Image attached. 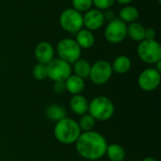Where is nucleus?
<instances>
[{
    "label": "nucleus",
    "mask_w": 161,
    "mask_h": 161,
    "mask_svg": "<svg viewBox=\"0 0 161 161\" xmlns=\"http://www.w3.org/2000/svg\"><path fill=\"white\" fill-rule=\"evenodd\" d=\"M108 142L105 137L96 131L82 132L75 142L77 154L87 160L94 161L106 156Z\"/></svg>",
    "instance_id": "obj_1"
},
{
    "label": "nucleus",
    "mask_w": 161,
    "mask_h": 161,
    "mask_svg": "<svg viewBox=\"0 0 161 161\" xmlns=\"http://www.w3.org/2000/svg\"><path fill=\"white\" fill-rule=\"evenodd\" d=\"M82 131L78 123L71 118H64L56 123L54 127V136L56 140L62 144L75 143Z\"/></svg>",
    "instance_id": "obj_2"
},
{
    "label": "nucleus",
    "mask_w": 161,
    "mask_h": 161,
    "mask_svg": "<svg viewBox=\"0 0 161 161\" xmlns=\"http://www.w3.org/2000/svg\"><path fill=\"white\" fill-rule=\"evenodd\" d=\"M89 114L95 121H108L114 115L115 107L107 96H97L89 104Z\"/></svg>",
    "instance_id": "obj_3"
},
{
    "label": "nucleus",
    "mask_w": 161,
    "mask_h": 161,
    "mask_svg": "<svg viewBox=\"0 0 161 161\" xmlns=\"http://www.w3.org/2000/svg\"><path fill=\"white\" fill-rule=\"evenodd\" d=\"M137 52L139 58L147 64H156L161 60V45L156 40L140 42Z\"/></svg>",
    "instance_id": "obj_4"
},
{
    "label": "nucleus",
    "mask_w": 161,
    "mask_h": 161,
    "mask_svg": "<svg viewBox=\"0 0 161 161\" xmlns=\"http://www.w3.org/2000/svg\"><path fill=\"white\" fill-rule=\"evenodd\" d=\"M59 25L66 32L75 34L84 26L83 15L73 8H66L59 15Z\"/></svg>",
    "instance_id": "obj_5"
},
{
    "label": "nucleus",
    "mask_w": 161,
    "mask_h": 161,
    "mask_svg": "<svg viewBox=\"0 0 161 161\" xmlns=\"http://www.w3.org/2000/svg\"><path fill=\"white\" fill-rule=\"evenodd\" d=\"M57 53L62 60L69 64L75 63L81 56V48L73 39H63L57 45Z\"/></svg>",
    "instance_id": "obj_6"
},
{
    "label": "nucleus",
    "mask_w": 161,
    "mask_h": 161,
    "mask_svg": "<svg viewBox=\"0 0 161 161\" xmlns=\"http://www.w3.org/2000/svg\"><path fill=\"white\" fill-rule=\"evenodd\" d=\"M47 77L55 81H65L72 75L71 64L61 58H54L47 65Z\"/></svg>",
    "instance_id": "obj_7"
},
{
    "label": "nucleus",
    "mask_w": 161,
    "mask_h": 161,
    "mask_svg": "<svg viewBox=\"0 0 161 161\" xmlns=\"http://www.w3.org/2000/svg\"><path fill=\"white\" fill-rule=\"evenodd\" d=\"M104 35L108 42L120 43L127 36V25L119 18H115L108 24Z\"/></svg>",
    "instance_id": "obj_8"
},
{
    "label": "nucleus",
    "mask_w": 161,
    "mask_h": 161,
    "mask_svg": "<svg viewBox=\"0 0 161 161\" xmlns=\"http://www.w3.org/2000/svg\"><path fill=\"white\" fill-rule=\"evenodd\" d=\"M112 73V67L109 62L98 60L91 66L89 78L95 85H103L110 79Z\"/></svg>",
    "instance_id": "obj_9"
},
{
    "label": "nucleus",
    "mask_w": 161,
    "mask_h": 161,
    "mask_svg": "<svg viewBox=\"0 0 161 161\" xmlns=\"http://www.w3.org/2000/svg\"><path fill=\"white\" fill-rule=\"evenodd\" d=\"M161 81L160 72L155 67L143 70L138 78V84L142 91L152 92L158 88Z\"/></svg>",
    "instance_id": "obj_10"
},
{
    "label": "nucleus",
    "mask_w": 161,
    "mask_h": 161,
    "mask_svg": "<svg viewBox=\"0 0 161 161\" xmlns=\"http://www.w3.org/2000/svg\"><path fill=\"white\" fill-rule=\"evenodd\" d=\"M105 22L104 13L97 8H91L83 15V25L91 31L98 30L103 26Z\"/></svg>",
    "instance_id": "obj_11"
},
{
    "label": "nucleus",
    "mask_w": 161,
    "mask_h": 161,
    "mask_svg": "<svg viewBox=\"0 0 161 161\" xmlns=\"http://www.w3.org/2000/svg\"><path fill=\"white\" fill-rule=\"evenodd\" d=\"M35 58L38 63L47 65L51 60L54 59L55 50L53 45L48 42H41L35 47Z\"/></svg>",
    "instance_id": "obj_12"
},
{
    "label": "nucleus",
    "mask_w": 161,
    "mask_h": 161,
    "mask_svg": "<svg viewBox=\"0 0 161 161\" xmlns=\"http://www.w3.org/2000/svg\"><path fill=\"white\" fill-rule=\"evenodd\" d=\"M89 104H90V102L84 95L76 94V95H73V97L70 101V108L75 114L82 116V115L88 113Z\"/></svg>",
    "instance_id": "obj_13"
},
{
    "label": "nucleus",
    "mask_w": 161,
    "mask_h": 161,
    "mask_svg": "<svg viewBox=\"0 0 161 161\" xmlns=\"http://www.w3.org/2000/svg\"><path fill=\"white\" fill-rule=\"evenodd\" d=\"M65 85H66V92H70L73 95L81 94V92L85 89L84 79L75 75H71L65 80Z\"/></svg>",
    "instance_id": "obj_14"
},
{
    "label": "nucleus",
    "mask_w": 161,
    "mask_h": 161,
    "mask_svg": "<svg viewBox=\"0 0 161 161\" xmlns=\"http://www.w3.org/2000/svg\"><path fill=\"white\" fill-rule=\"evenodd\" d=\"M79 47L82 49H89L93 46L95 38L92 33V31L85 28V29H80L77 33H75V40Z\"/></svg>",
    "instance_id": "obj_15"
},
{
    "label": "nucleus",
    "mask_w": 161,
    "mask_h": 161,
    "mask_svg": "<svg viewBox=\"0 0 161 161\" xmlns=\"http://www.w3.org/2000/svg\"><path fill=\"white\" fill-rule=\"evenodd\" d=\"M106 156L110 161H124L125 158V150L124 147L117 143L108 144Z\"/></svg>",
    "instance_id": "obj_16"
},
{
    "label": "nucleus",
    "mask_w": 161,
    "mask_h": 161,
    "mask_svg": "<svg viewBox=\"0 0 161 161\" xmlns=\"http://www.w3.org/2000/svg\"><path fill=\"white\" fill-rule=\"evenodd\" d=\"M112 71L119 74V75H124V74H126L130 68H131V59L127 57V56H118L112 65Z\"/></svg>",
    "instance_id": "obj_17"
},
{
    "label": "nucleus",
    "mask_w": 161,
    "mask_h": 161,
    "mask_svg": "<svg viewBox=\"0 0 161 161\" xmlns=\"http://www.w3.org/2000/svg\"><path fill=\"white\" fill-rule=\"evenodd\" d=\"M140 16V12L137 8L133 6H126L124 7L119 12V19L123 22L126 23H134L138 20Z\"/></svg>",
    "instance_id": "obj_18"
},
{
    "label": "nucleus",
    "mask_w": 161,
    "mask_h": 161,
    "mask_svg": "<svg viewBox=\"0 0 161 161\" xmlns=\"http://www.w3.org/2000/svg\"><path fill=\"white\" fill-rule=\"evenodd\" d=\"M127 36L136 42H142L145 39V27L140 23H131L127 26Z\"/></svg>",
    "instance_id": "obj_19"
},
{
    "label": "nucleus",
    "mask_w": 161,
    "mask_h": 161,
    "mask_svg": "<svg viewBox=\"0 0 161 161\" xmlns=\"http://www.w3.org/2000/svg\"><path fill=\"white\" fill-rule=\"evenodd\" d=\"M45 113H46V117L49 120H51L53 122H56V123L67 117L66 109L63 107H61L59 105H56V104L49 106L46 108Z\"/></svg>",
    "instance_id": "obj_20"
},
{
    "label": "nucleus",
    "mask_w": 161,
    "mask_h": 161,
    "mask_svg": "<svg viewBox=\"0 0 161 161\" xmlns=\"http://www.w3.org/2000/svg\"><path fill=\"white\" fill-rule=\"evenodd\" d=\"M73 64H74V72L75 75L83 79L89 77L90 72H91V66H92L89 63V61L83 58H79Z\"/></svg>",
    "instance_id": "obj_21"
},
{
    "label": "nucleus",
    "mask_w": 161,
    "mask_h": 161,
    "mask_svg": "<svg viewBox=\"0 0 161 161\" xmlns=\"http://www.w3.org/2000/svg\"><path fill=\"white\" fill-rule=\"evenodd\" d=\"M95 123L96 121L89 113H86L81 116L78 122V125L81 131L86 132V131H92L95 126Z\"/></svg>",
    "instance_id": "obj_22"
},
{
    "label": "nucleus",
    "mask_w": 161,
    "mask_h": 161,
    "mask_svg": "<svg viewBox=\"0 0 161 161\" xmlns=\"http://www.w3.org/2000/svg\"><path fill=\"white\" fill-rule=\"evenodd\" d=\"M32 75L37 80H44L47 78V66L45 64L37 63L32 69Z\"/></svg>",
    "instance_id": "obj_23"
},
{
    "label": "nucleus",
    "mask_w": 161,
    "mask_h": 161,
    "mask_svg": "<svg viewBox=\"0 0 161 161\" xmlns=\"http://www.w3.org/2000/svg\"><path fill=\"white\" fill-rule=\"evenodd\" d=\"M73 8L79 12H86L93 6L92 0H72Z\"/></svg>",
    "instance_id": "obj_24"
},
{
    "label": "nucleus",
    "mask_w": 161,
    "mask_h": 161,
    "mask_svg": "<svg viewBox=\"0 0 161 161\" xmlns=\"http://www.w3.org/2000/svg\"><path fill=\"white\" fill-rule=\"evenodd\" d=\"M115 0H92V4L97 9L104 10V9H109L110 7L114 4Z\"/></svg>",
    "instance_id": "obj_25"
},
{
    "label": "nucleus",
    "mask_w": 161,
    "mask_h": 161,
    "mask_svg": "<svg viewBox=\"0 0 161 161\" xmlns=\"http://www.w3.org/2000/svg\"><path fill=\"white\" fill-rule=\"evenodd\" d=\"M54 92L58 94H61L66 92V85L65 81H55L54 82Z\"/></svg>",
    "instance_id": "obj_26"
},
{
    "label": "nucleus",
    "mask_w": 161,
    "mask_h": 161,
    "mask_svg": "<svg viewBox=\"0 0 161 161\" xmlns=\"http://www.w3.org/2000/svg\"><path fill=\"white\" fill-rule=\"evenodd\" d=\"M156 30L152 27L145 28V39L144 40H155L156 38Z\"/></svg>",
    "instance_id": "obj_27"
},
{
    "label": "nucleus",
    "mask_w": 161,
    "mask_h": 161,
    "mask_svg": "<svg viewBox=\"0 0 161 161\" xmlns=\"http://www.w3.org/2000/svg\"><path fill=\"white\" fill-rule=\"evenodd\" d=\"M104 16H105V21L108 20V22H110V21H112V20L115 19L114 12L111 11V10H109V9H108L106 13H104Z\"/></svg>",
    "instance_id": "obj_28"
},
{
    "label": "nucleus",
    "mask_w": 161,
    "mask_h": 161,
    "mask_svg": "<svg viewBox=\"0 0 161 161\" xmlns=\"http://www.w3.org/2000/svg\"><path fill=\"white\" fill-rule=\"evenodd\" d=\"M115 1H117L118 3H120V4H122V5H128V4L131 3L133 0H115Z\"/></svg>",
    "instance_id": "obj_29"
},
{
    "label": "nucleus",
    "mask_w": 161,
    "mask_h": 161,
    "mask_svg": "<svg viewBox=\"0 0 161 161\" xmlns=\"http://www.w3.org/2000/svg\"><path fill=\"white\" fill-rule=\"evenodd\" d=\"M142 161H158L157 158H151V157H149V158H143Z\"/></svg>",
    "instance_id": "obj_30"
}]
</instances>
